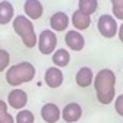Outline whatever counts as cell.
<instances>
[{"label": "cell", "mask_w": 123, "mask_h": 123, "mask_svg": "<svg viewBox=\"0 0 123 123\" xmlns=\"http://www.w3.org/2000/svg\"><path fill=\"white\" fill-rule=\"evenodd\" d=\"M97 28L104 38H113L119 31V25L113 15H101L97 22Z\"/></svg>", "instance_id": "obj_5"}, {"label": "cell", "mask_w": 123, "mask_h": 123, "mask_svg": "<svg viewBox=\"0 0 123 123\" xmlns=\"http://www.w3.org/2000/svg\"><path fill=\"white\" fill-rule=\"evenodd\" d=\"M75 81H76V85H78V86L88 88L92 82H94V73H92V70L89 68L84 66V68H81L78 72H76Z\"/></svg>", "instance_id": "obj_13"}, {"label": "cell", "mask_w": 123, "mask_h": 123, "mask_svg": "<svg viewBox=\"0 0 123 123\" xmlns=\"http://www.w3.org/2000/svg\"><path fill=\"white\" fill-rule=\"evenodd\" d=\"M117 35H119V38H120V41L123 43V24L119 26V31H117Z\"/></svg>", "instance_id": "obj_24"}, {"label": "cell", "mask_w": 123, "mask_h": 123, "mask_svg": "<svg viewBox=\"0 0 123 123\" xmlns=\"http://www.w3.org/2000/svg\"><path fill=\"white\" fill-rule=\"evenodd\" d=\"M114 110L117 111L119 116L123 117V94H120V95L116 97V101H114Z\"/></svg>", "instance_id": "obj_21"}, {"label": "cell", "mask_w": 123, "mask_h": 123, "mask_svg": "<svg viewBox=\"0 0 123 123\" xmlns=\"http://www.w3.org/2000/svg\"><path fill=\"white\" fill-rule=\"evenodd\" d=\"M111 2V10L114 19L123 21V0H110Z\"/></svg>", "instance_id": "obj_19"}, {"label": "cell", "mask_w": 123, "mask_h": 123, "mask_svg": "<svg viewBox=\"0 0 123 123\" xmlns=\"http://www.w3.org/2000/svg\"><path fill=\"white\" fill-rule=\"evenodd\" d=\"M24 12L28 19H40L43 16L44 7L40 0H25L24 3Z\"/></svg>", "instance_id": "obj_10"}, {"label": "cell", "mask_w": 123, "mask_h": 123, "mask_svg": "<svg viewBox=\"0 0 123 123\" xmlns=\"http://www.w3.org/2000/svg\"><path fill=\"white\" fill-rule=\"evenodd\" d=\"M35 76V68L29 62H21V63L12 65L6 70V82L12 86H19L32 81Z\"/></svg>", "instance_id": "obj_2"}, {"label": "cell", "mask_w": 123, "mask_h": 123, "mask_svg": "<svg viewBox=\"0 0 123 123\" xmlns=\"http://www.w3.org/2000/svg\"><path fill=\"white\" fill-rule=\"evenodd\" d=\"M7 107L9 105H7V103L5 100H0V119L7 114Z\"/></svg>", "instance_id": "obj_22"}, {"label": "cell", "mask_w": 123, "mask_h": 123, "mask_svg": "<svg viewBox=\"0 0 123 123\" xmlns=\"http://www.w3.org/2000/svg\"><path fill=\"white\" fill-rule=\"evenodd\" d=\"M53 63L56 65V68H65L69 65V62H70V53L65 49H57L54 53H53Z\"/></svg>", "instance_id": "obj_16"}, {"label": "cell", "mask_w": 123, "mask_h": 123, "mask_svg": "<svg viewBox=\"0 0 123 123\" xmlns=\"http://www.w3.org/2000/svg\"><path fill=\"white\" fill-rule=\"evenodd\" d=\"M44 81L50 88H59L62 84H63V72L56 66H51V68H49L45 70Z\"/></svg>", "instance_id": "obj_11"}, {"label": "cell", "mask_w": 123, "mask_h": 123, "mask_svg": "<svg viewBox=\"0 0 123 123\" xmlns=\"http://www.w3.org/2000/svg\"><path fill=\"white\" fill-rule=\"evenodd\" d=\"M15 18V9L13 5L7 0L0 2V25H7Z\"/></svg>", "instance_id": "obj_15"}, {"label": "cell", "mask_w": 123, "mask_h": 123, "mask_svg": "<svg viewBox=\"0 0 123 123\" xmlns=\"http://www.w3.org/2000/svg\"><path fill=\"white\" fill-rule=\"evenodd\" d=\"M35 122V116L32 111L29 110H21L18 111L16 117H15V123H34Z\"/></svg>", "instance_id": "obj_18"}, {"label": "cell", "mask_w": 123, "mask_h": 123, "mask_svg": "<svg viewBox=\"0 0 123 123\" xmlns=\"http://www.w3.org/2000/svg\"><path fill=\"white\" fill-rule=\"evenodd\" d=\"M72 25L75 26L76 31L88 29L89 25H91V16H89V15H85L84 12H81L78 9V10H75L72 13Z\"/></svg>", "instance_id": "obj_14"}, {"label": "cell", "mask_w": 123, "mask_h": 123, "mask_svg": "<svg viewBox=\"0 0 123 123\" xmlns=\"http://www.w3.org/2000/svg\"><path fill=\"white\" fill-rule=\"evenodd\" d=\"M51 31H65L69 26V16L65 12H56L50 18Z\"/></svg>", "instance_id": "obj_12"}, {"label": "cell", "mask_w": 123, "mask_h": 123, "mask_svg": "<svg viewBox=\"0 0 123 123\" xmlns=\"http://www.w3.org/2000/svg\"><path fill=\"white\" fill-rule=\"evenodd\" d=\"M78 6H79V10L84 12L85 15H91L95 13L97 9H98V0H79L78 2Z\"/></svg>", "instance_id": "obj_17"}, {"label": "cell", "mask_w": 123, "mask_h": 123, "mask_svg": "<svg viewBox=\"0 0 123 123\" xmlns=\"http://www.w3.org/2000/svg\"><path fill=\"white\" fill-rule=\"evenodd\" d=\"M0 123H15V117L10 113H7L6 116H3L2 119H0Z\"/></svg>", "instance_id": "obj_23"}, {"label": "cell", "mask_w": 123, "mask_h": 123, "mask_svg": "<svg viewBox=\"0 0 123 123\" xmlns=\"http://www.w3.org/2000/svg\"><path fill=\"white\" fill-rule=\"evenodd\" d=\"M82 116V109L78 103H69L65 105V109L62 110V117L66 123H75L78 122Z\"/></svg>", "instance_id": "obj_9"}, {"label": "cell", "mask_w": 123, "mask_h": 123, "mask_svg": "<svg viewBox=\"0 0 123 123\" xmlns=\"http://www.w3.org/2000/svg\"><path fill=\"white\" fill-rule=\"evenodd\" d=\"M0 2H2V0H0Z\"/></svg>", "instance_id": "obj_25"}, {"label": "cell", "mask_w": 123, "mask_h": 123, "mask_svg": "<svg viewBox=\"0 0 123 123\" xmlns=\"http://www.w3.org/2000/svg\"><path fill=\"white\" fill-rule=\"evenodd\" d=\"M65 43L73 51H81L85 47V38L79 31H76V29H69L66 35H65Z\"/></svg>", "instance_id": "obj_7"}, {"label": "cell", "mask_w": 123, "mask_h": 123, "mask_svg": "<svg viewBox=\"0 0 123 123\" xmlns=\"http://www.w3.org/2000/svg\"><path fill=\"white\" fill-rule=\"evenodd\" d=\"M116 75L110 69H101L94 76V88L97 98L101 104H110L114 100Z\"/></svg>", "instance_id": "obj_1"}, {"label": "cell", "mask_w": 123, "mask_h": 123, "mask_svg": "<svg viewBox=\"0 0 123 123\" xmlns=\"http://www.w3.org/2000/svg\"><path fill=\"white\" fill-rule=\"evenodd\" d=\"M28 103V95L26 92L21 88H15L9 92L7 95V105H10L15 110H24V107Z\"/></svg>", "instance_id": "obj_6"}, {"label": "cell", "mask_w": 123, "mask_h": 123, "mask_svg": "<svg viewBox=\"0 0 123 123\" xmlns=\"http://www.w3.org/2000/svg\"><path fill=\"white\" fill-rule=\"evenodd\" d=\"M9 63H10V54L6 50L0 49V72L6 70V68L9 69Z\"/></svg>", "instance_id": "obj_20"}, {"label": "cell", "mask_w": 123, "mask_h": 123, "mask_svg": "<svg viewBox=\"0 0 123 123\" xmlns=\"http://www.w3.org/2000/svg\"><path fill=\"white\" fill-rule=\"evenodd\" d=\"M12 26H13L15 32L22 38V43L25 44V47L32 49V47L37 45L38 37L35 34L32 21L28 19L25 15H18V16H15L13 21H12Z\"/></svg>", "instance_id": "obj_3"}, {"label": "cell", "mask_w": 123, "mask_h": 123, "mask_svg": "<svg viewBox=\"0 0 123 123\" xmlns=\"http://www.w3.org/2000/svg\"><path fill=\"white\" fill-rule=\"evenodd\" d=\"M41 117L45 123H57V120L62 117V110L54 103H45L41 107Z\"/></svg>", "instance_id": "obj_8"}, {"label": "cell", "mask_w": 123, "mask_h": 123, "mask_svg": "<svg viewBox=\"0 0 123 123\" xmlns=\"http://www.w3.org/2000/svg\"><path fill=\"white\" fill-rule=\"evenodd\" d=\"M38 50L43 54H53L56 51L57 45V37L54 34V31L51 29H44L41 31V34L38 35Z\"/></svg>", "instance_id": "obj_4"}]
</instances>
